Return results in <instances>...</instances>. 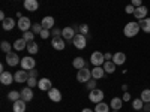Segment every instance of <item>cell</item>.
<instances>
[{
    "instance_id": "obj_1",
    "label": "cell",
    "mask_w": 150,
    "mask_h": 112,
    "mask_svg": "<svg viewBox=\"0 0 150 112\" xmlns=\"http://www.w3.org/2000/svg\"><path fill=\"white\" fill-rule=\"evenodd\" d=\"M140 30H141L140 22L131 21V22H128L126 26H125V29H123V34L126 36V37H134V36H137V34L140 33Z\"/></svg>"
},
{
    "instance_id": "obj_2",
    "label": "cell",
    "mask_w": 150,
    "mask_h": 112,
    "mask_svg": "<svg viewBox=\"0 0 150 112\" xmlns=\"http://www.w3.org/2000/svg\"><path fill=\"white\" fill-rule=\"evenodd\" d=\"M72 43L75 45V48L77 49H84L87 46V37L81 33H77L75 34V37L72 39Z\"/></svg>"
},
{
    "instance_id": "obj_3",
    "label": "cell",
    "mask_w": 150,
    "mask_h": 112,
    "mask_svg": "<svg viewBox=\"0 0 150 112\" xmlns=\"http://www.w3.org/2000/svg\"><path fill=\"white\" fill-rule=\"evenodd\" d=\"M90 79H92V70H90V69H87V67L84 66L83 69L78 70V73H77V81H80V82H87V81H90Z\"/></svg>"
},
{
    "instance_id": "obj_4",
    "label": "cell",
    "mask_w": 150,
    "mask_h": 112,
    "mask_svg": "<svg viewBox=\"0 0 150 112\" xmlns=\"http://www.w3.org/2000/svg\"><path fill=\"white\" fill-rule=\"evenodd\" d=\"M104 91L102 90H99V88H95V90H90L89 93V99H90V102L93 103H99V102H102L104 100Z\"/></svg>"
},
{
    "instance_id": "obj_5",
    "label": "cell",
    "mask_w": 150,
    "mask_h": 112,
    "mask_svg": "<svg viewBox=\"0 0 150 112\" xmlns=\"http://www.w3.org/2000/svg\"><path fill=\"white\" fill-rule=\"evenodd\" d=\"M35 66H36V61H35V58L33 57H23L21 58V69L23 70H32V69H35Z\"/></svg>"
},
{
    "instance_id": "obj_6",
    "label": "cell",
    "mask_w": 150,
    "mask_h": 112,
    "mask_svg": "<svg viewBox=\"0 0 150 112\" xmlns=\"http://www.w3.org/2000/svg\"><path fill=\"white\" fill-rule=\"evenodd\" d=\"M90 61H92V64L93 66H102L105 63V57L102 52H99V51H95L92 55H90Z\"/></svg>"
},
{
    "instance_id": "obj_7",
    "label": "cell",
    "mask_w": 150,
    "mask_h": 112,
    "mask_svg": "<svg viewBox=\"0 0 150 112\" xmlns=\"http://www.w3.org/2000/svg\"><path fill=\"white\" fill-rule=\"evenodd\" d=\"M147 12H149V9L144 6V5H141V6H138V8H135V12H134V17L137 18V20H144V18H147Z\"/></svg>"
},
{
    "instance_id": "obj_8",
    "label": "cell",
    "mask_w": 150,
    "mask_h": 112,
    "mask_svg": "<svg viewBox=\"0 0 150 112\" xmlns=\"http://www.w3.org/2000/svg\"><path fill=\"white\" fill-rule=\"evenodd\" d=\"M14 81H15V78L11 72H2L0 73V82H2L3 85H11Z\"/></svg>"
},
{
    "instance_id": "obj_9",
    "label": "cell",
    "mask_w": 150,
    "mask_h": 112,
    "mask_svg": "<svg viewBox=\"0 0 150 112\" xmlns=\"http://www.w3.org/2000/svg\"><path fill=\"white\" fill-rule=\"evenodd\" d=\"M17 24H18V29H20V30L29 32V29H30V26H32V21H30V18H27V17H21Z\"/></svg>"
},
{
    "instance_id": "obj_10",
    "label": "cell",
    "mask_w": 150,
    "mask_h": 112,
    "mask_svg": "<svg viewBox=\"0 0 150 112\" xmlns=\"http://www.w3.org/2000/svg\"><path fill=\"white\" fill-rule=\"evenodd\" d=\"M6 63L11 66V67H14V66H17L18 63H20V57H18V54L17 52H8L6 54Z\"/></svg>"
},
{
    "instance_id": "obj_11",
    "label": "cell",
    "mask_w": 150,
    "mask_h": 112,
    "mask_svg": "<svg viewBox=\"0 0 150 112\" xmlns=\"http://www.w3.org/2000/svg\"><path fill=\"white\" fill-rule=\"evenodd\" d=\"M65 43H66V41L63 39V37H60V36L53 37V41H51L53 48H54V49H57V51H62V49H65V46H66Z\"/></svg>"
},
{
    "instance_id": "obj_12",
    "label": "cell",
    "mask_w": 150,
    "mask_h": 112,
    "mask_svg": "<svg viewBox=\"0 0 150 112\" xmlns=\"http://www.w3.org/2000/svg\"><path fill=\"white\" fill-rule=\"evenodd\" d=\"M105 70H104V67L102 66H95L93 69H92V78L93 79H102L104 76H105Z\"/></svg>"
},
{
    "instance_id": "obj_13",
    "label": "cell",
    "mask_w": 150,
    "mask_h": 112,
    "mask_svg": "<svg viewBox=\"0 0 150 112\" xmlns=\"http://www.w3.org/2000/svg\"><path fill=\"white\" fill-rule=\"evenodd\" d=\"M14 78H15V82H27V79H29V72L27 70H18V72H15V75H14Z\"/></svg>"
},
{
    "instance_id": "obj_14",
    "label": "cell",
    "mask_w": 150,
    "mask_h": 112,
    "mask_svg": "<svg viewBox=\"0 0 150 112\" xmlns=\"http://www.w3.org/2000/svg\"><path fill=\"white\" fill-rule=\"evenodd\" d=\"M75 30H74V27H65L63 30H62V37H63L65 41H72L74 37H75Z\"/></svg>"
},
{
    "instance_id": "obj_15",
    "label": "cell",
    "mask_w": 150,
    "mask_h": 112,
    "mask_svg": "<svg viewBox=\"0 0 150 112\" xmlns=\"http://www.w3.org/2000/svg\"><path fill=\"white\" fill-rule=\"evenodd\" d=\"M38 87H39V90H42V91H50V90L53 88L51 81H50L48 78H42V79H39V82H38Z\"/></svg>"
},
{
    "instance_id": "obj_16",
    "label": "cell",
    "mask_w": 150,
    "mask_h": 112,
    "mask_svg": "<svg viewBox=\"0 0 150 112\" xmlns=\"http://www.w3.org/2000/svg\"><path fill=\"white\" fill-rule=\"evenodd\" d=\"M39 8V3L38 0H24V9L29 10V12H35Z\"/></svg>"
},
{
    "instance_id": "obj_17",
    "label": "cell",
    "mask_w": 150,
    "mask_h": 112,
    "mask_svg": "<svg viewBox=\"0 0 150 112\" xmlns=\"http://www.w3.org/2000/svg\"><path fill=\"white\" fill-rule=\"evenodd\" d=\"M26 103L27 102H24L23 99H20V100L14 102V105H12V111L14 112H26V108H27Z\"/></svg>"
},
{
    "instance_id": "obj_18",
    "label": "cell",
    "mask_w": 150,
    "mask_h": 112,
    "mask_svg": "<svg viewBox=\"0 0 150 112\" xmlns=\"http://www.w3.org/2000/svg\"><path fill=\"white\" fill-rule=\"evenodd\" d=\"M48 97H50V100L59 103V102L62 100V93H60V90H57V88H51V90L48 91Z\"/></svg>"
},
{
    "instance_id": "obj_19",
    "label": "cell",
    "mask_w": 150,
    "mask_h": 112,
    "mask_svg": "<svg viewBox=\"0 0 150 112\" xmlns=\"http://www.w3.org/2000/svg\"><path fill=\"white\" fill-rule=\"evenodd\" d=\"M21 99L24 102H30L33 100V90L30 88V87H26V88L21 90Z\"/></svg>"
},
{
    "instance_id": "obj_20",
    "label": "cell",
    "mask_w": 150,
    "mask_h": 112,
    "mask_svg": "<svg viewBox=\"0 0 150 112\" xmlns=\"http://www.w3.org/2000/svg\"><path fill=\"white\" fill-rule=\"evenodd\" d=\"M41 24H42L44 29L51 30V29H54V18H53V17H44Z\"/></svg>"
},
{
    "instance_id": "obj_21",
    "label": "cell",
    "mask_w": 150,
    "mask_h": 112,
    "mask_svg": "<svg viewBox=\"0 0 150 112\" xmlns=\"http://www.w3.org/2000/svg\"><path fill=\"white\" fill-rule=\"evenodd\" d=\"M122 106H123V99H120V97H114L110 103V108L112 111H120Z\"/></svg>"
},
{
    "instance_id": "obj_22",
    "label": "cell",
    "mask_w": 150,
    "mask_h": 112,
    "mask_svg": "<svg viewBox=\"0 0 150 112\" xmlns=\"http://www.w3.org/2000/svg\"><path fill=\"white\" fill-rule=\"evenodd\" d=\"M112 61H114L116 66H120L126 61V55H125V52H116L114 55H112Z\"/></svg>"
},
{
    "instance_id": "obj_23",
    "label": "cell",
    "mask_w": 150,
    "mask_h": 112,
    "mask_svg": "<svg viewBox=\"0 0 150 112\" xmlns=\"http://www.w3.org/2000/svg\"><path fill=\"white\" fill-rule=\"evenodd\" d=\"M24 48H27V41L26 39H17L14 42V49L15 51H23Z\"/></svg>"
},
{
    "instance_id": "obj_24",
    "label": "cell",
    "mask_w": 150,
    "mask_h": 112,
    "mask_svg": "<svg viewBox=\"0 0 150 112\" xmlns=\"http://www.w3.org/2000/svg\"><path fill=\"white\" fill-rule=\"evenodd\" d=\"M2 26H3V30L9 32V30H12V29L15 27V21L12 20V18H6V20H3Z\"/></svg>"
},
{
    "instance_id": "obj_25",
    "label": "cell",
    "mask_w": 150,
    "mask_h": 112,
    "mask_svg": "<svg viewBox=\"0 0 150 112\" xmlns=\"http://www.w3.org/2000/svg\"><path fill=\"white\" fill-rule=\"evenodd\" d=\"M72 66L75 67V69H83L84 66H86V61H84V58L83 57H75L74 58V61H72Z\"/></svg>"
},
{
    "instance_id": "obj_26",
    "label": "cell",
    "mask_w": 150,
    "mask_h": 112,
    "mask_svg": "<svg viewBox=\"0 0 150 112\" xmlns=\"http://www.w3.org/2000/svg\"><path fill=\"white\" fill-rule=\"evenodd\" d=\"M140 27L144 33H150V18H144V20H140Z\"/></svg>"
},
{
    "instance_id": "obj_27",
    "label": "cell",
    "mask_w": 150,
    "mask_h": 112,
    "mask_svg": "<svg viewBox=\"0 0 150 112\" xmlns=\"http://www.w3.org/2000/svg\"><path fill=\"white\" fill-rule=\"evenodd\" d=\"M27 51L30 52V54H38V51H39V46H38V43L35 42V41H30V42H27Z\"/></svg>"
},
{
    "instance_id": "obj_28",
    "label": "cell",
    "mask_w": 150,
    "mask_h": 112,
    "mask_svg": "<svg viewBox=\"0 0 150 112\" xmlns=\"http://www.w3.org/2000/svg\"><path fill=\"white\" fill-rule=\"evenodd\" d=\"M95 112H110V105H107L104 102H99L95 106Z\"/></svg>"
},
{
    "instance_id": "obj_29",
    "label": "cell",
    "mask_w": 150,
    "mask_h": 112,
    "mask_svg": "<svg viewBox=\"0 0 150 112\" xmlns=\"http://www.w3.org/2000/svg\"><path fill=\"white\" fill-rule=\"evenodd\" d=\"M116 64H114V61H112V60H110V61H105V64H104V70L107 72V73H112V72H114L116 70Z\"/></svg>"
},
{
    "instance_id": "obj_30",
    "label": "cell",
    "mask_w": 150,
    "mask_h": 112,
    "mask_svg": "<svg viewBox=\"0 0 150 112\" xmlns=\"http://www.w3.org/2000/svg\"><path fill=\"white\" fill-rule=\"evenodd\" d=\"M143 106H144V102L141 100V97L134 99V100H132V108H134L135 111H141V109H143Z\"/></svg>"
},
{
    "instance_id": "obj_31",
    "label": "cell",
    "mask_w": 150,
    "mask_h": 112,
    "mask_svg": "<svg viewBox=\"0 0 150 112\" xmlns=\"http://www.w3.org/2000/svg\"><path fill=\"white\" fill-rule=\"evenodd\" d=\"M8 99H9L11 102L20 100V99H21V91H11V93L8 94Z\"/></svg>"
},
{
    "instance_id": "obj_32",
    "label": "cell",
    "mask_w": 150,
    "mask_h": 112,
    "mask_svg": "<svg viewBox=\"0 0 150 112\" xmlns=\"http://www.w3.org/2000/svg\"><path fill=\"white\" fill-rule=\"evenodd\" d=\"M12 46H14V45H11L8 41H2V43H0V49H2V51L3 52H11V49H12Z\"/></svg>"
},
{
    "instance_id": "obj_33",
    "label": "cell",
    "mask_w": 150,
    "mask_h": 112,
    "mask_svg": "<svg viewBox=\"0 0 150 112\" xmlns=\"http://www.w3.org/2000/svg\"><path fill=\"white\" fill-rule=\"evenodd\" d=\"M140 97H141V100H143L144 103H149V102H150V90H149V88L143 90Z\"/></svg>"
},
{
    "instance_id": "obj_34",
    "label": "cell",
    "mask_w": 150,
    "mask_h": 112,
    "mask_svg": "<svg viewBox=\"0 0 150 112\" xmlns=\"http://www.w3.org/2000/svg\"><path fill=\"white\" fill-rule=\"evenodd\" d=\"M23 39H26L27 42L35 41V33H33V32H24V33H23Z\"/></svg>"
},
{
    "instance_id": "obj_35",
    "label": "cell",
    "mask_w": 150,
    "mask_h": 112,
    "mask_svg": "<svg viewBox=\"0 0 150 112\" xmlns=\"http://www.w3.org/2000/svg\"><path fill=\"white\" fill-rule=\"evenodd\" d=\"M44 30V27H42V24H33V29H32V32L35 33V34H41V32Z\"/></svg>"
},
{
    "instance_id": "obj_36",
    "label": "cell",
    "mask_w": 150,
    "mask_h": 112,
    "mask_svg": "<svg viewBox=\"0 0 150 112\" xmlns=\"http://www.w3.org/2000/svg\"><path fill=\"white\" fill-rule=\"evenodd\" d=\"M38 82H39V81H38L35 76H29V79H27V85L30 87V88H33V87H36L38 85Z\"/></svg>"
},
{
    "instance_id": "obj_37",
    "label": "cell",
    "mask_w": 150,
    "mask_h": 112,
    "mask_svg": "<svg viewBox=\"0 0 150 112\" xmlns=\"http://www.w3.org/2000/svg\"><path fill=\"white\" fill-rule=\"evenodd\" d=\"M80 33L87 36V34H89V26H87V24H81V26H80Z\"/></svg>"
},
{
    "instance_id": "obj_38",
    "label": "cell",
    "mask_w": 150,
    "mask_h": 112,
    "mask_svg": "<svg viewBox=\"0 0 150 112\" xmlns=\"http://www.w3.org/2000/svg\"><path fill=\"white\" fill-rule=\"evenodd\" d=\"M86 85H87V88H89V90H95L96 88V81L95 79H90V81L86 82Z\"/></svg>"
},
{
    "instance_id": "obj_39",
    "label": "cell",
    "mask_w": 150,
    "mask_h": 112,
    "mask_svg": "<svg viewBox=\"0 0 150 112\" xmlns=\"http://www.w3.org/2000/svg\"><path fill=\"white\" fill-rule=\"evenodd\" d=\"M50 34H51V32H50V30H47V29H44L42 32H41V37H42V39L45 41V39H48V37H50Z\"/></svg>"
},
{
    "instance_id": "obj_40",
    "label": "cell",
    "mask_w": 150,
    "mask_h": 112,
    "mask_svg": "<svg viewBox=\"0 0 150 112\" xmlns=\"http://www.w3.org/2000/svg\"><path fill=\"white\" fill-rule=\"evenodd\" d=\"M125 12H126V14H132V15H134V12H135V6L128 5L126 8H125Z\"/></svg>"
},
{
    "instance_id": "obj_41",
    "label": "cell",
    "mask_w": 150,
    "mask_h": 112,
    "mask_svg": "<svg viewBox=\"0 0 150 112\" xmlns=\"http://www.w3.org/2000/svg\"><path fill=\"white\" fill-rule=\"evenodd\" d=\"M51 36H53V37L62 36V30H60V29H51Z\"/></svg>"
},
{
    "instance_id": "obj_42",
    "label": "cell",
    "mask_w": 150,
    "mask_h": 112,
    "mask_svg": "<svg viewBox=\"0 0 150 112\" xmlns=\"http://www.w3.org/2000/svg\"><path fill=\"white\" fill-rule=\"evenodd\" d=\"M122 99H123V102H129V100H131V93L125 91V93H123V97H122Z\"/></svg>"
},
{
    "instance_id": "obj_43",
    "label": "cell",
    "mask_w": 150,
    "mask_h": 112,
    "mask_svg": "<svg viewBox=\"0 0 150 112\" xmlns=\"http://www.w3.org/2000/svg\"><path fill=\"white\" fill-rule=\"evenodd\" d=\"M131 5L135 6V8H138V6H141L143 3H141V0H131Z\"/></svg>"
},
{
    "instance_id": "obj_44",
    "label": "cell",
    "mask_w": 150,
    "mask_h": 112,
    "mask_svg": "<svg viewBox=\"0 0 150 112\" xmlns=\"http://www.w3.org/2000/svg\"><path fill=\"white\" fill-rule=\"evenodd\" d=\"M29 76H38V70L36 69H32V70H29Z\"/></svg>"
},
{
    "instance_id": "obj_45",
    "label": "cell",
    "mask_w": 150,
    "mask_h": 112,
    "mask_svg": "<svg viewBox=\"0 0 150 112\" xmlns=\"http://www.w3.org/2000/svg\"><path fill=\"white\" fill-rule=\"evenodd\" d=\"M104 57H105V61L112 60V54H111V52H105V54H104Z\"/></svg>"
},
{
    "instance_id": "obj_46",
    "label": "cell",
    "mask_w": 150,
    "mask_h": 112,
    "mask_svg": "<svg viewBox=\"0 0 150 112\" xmlns=\"http://www.w3.org/2000/svg\"><path fill=\"white\" fill-rule=\"evenodd\" d=\"M143 111H144V112H150V102H149V103H144Z\"/></svg>"
},
{
    "instance_id": "obj_47",
    "label": "cell",
    "mask_w": 150,
    "mask_h": 112,
    "mask_svg": "<svg viewBox=\"0 0 150 112\" xmlns=\"http://www.w3.org/2000/svg\"><path fill=\"white\" fill-rule=\"evenodd\" d=\"M83 112H95V111H93V109H89V108H84Z\"/></svg>"
},
{
    "instance_id": "obj_48",
    "label": "cell",
    "mask_w": 150,
    "mask_h": 112,
    "mask_svg": "<svg viewBox=\"0 0 150 112\" xmlns=\"http://www.w3.org/2000/svg\"><path fill=\"white\" fill-rule=\"evenodd\" d=\"M0 20H2V21H3V20H6V17H5L3 12H0Z\"/></svg>"
},
{
    "instance_id": "obj_49",
    "label": "cell",
    "mask_w": 150,
    "mask_h": 112,
    "mask_svg": "<svg viewBox=\"0 0 150 112\" xmlns=\"http://www.w3.org/2000/svg\"><path fill=\"white\" fill-rule=\"evenodd\" d=\"M122 90L123 91H128V85H122Z\"/></svg>"
},
{
    "instance_id": "obj_50",
    "label": "cell",
    "mask_w": 150,
    "mask_h": 112,
    "mask_svg": "<svg viewBox=\"0 0 150 112\" xmlns=\"http://www.w3.org/2000/svg\"><path fill=\"white\" fill-rule=\"evenodd\" d=\"M111 112H119V111H111Z\"/></svg>"
},
{
    "instance_id": "obj_51",
    "label": "cell",
    "mask_w": 150,
    "mask_h": 112,
    "mask_svg": "<svg viewBox=\"0 0 150 112\" xmlns=\"http://www.w3.org/2000/svg\"><path fill=\"white\" fill-rule=\"evenodd\" d=\"M140 112H144V111H140Z\"/></svg>"
}]
</instances>
